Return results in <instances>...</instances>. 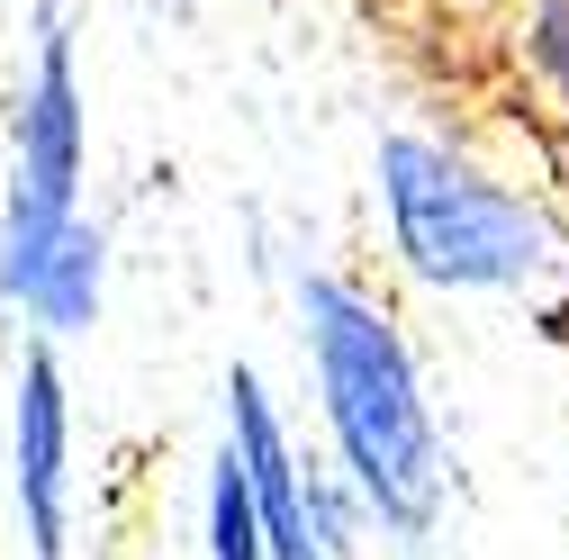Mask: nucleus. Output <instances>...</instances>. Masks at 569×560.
<instances>
[{
	"instance_id": "obj_1",
	"label": "nucleus",
	"mask_w": 569,
	"mask_h": 560,
	"mask_svg": "<svg viewBox=\"0 0 569 560\" xmlns=\"http://www.w3.org/2000/svg\"><path fill=\"white\" fill-rule=\"evenodd\" d=\"M290 334L317 398V452L362 488L389 560H435L452 533V434L425 353L380 280L343 262H290Z\"/></svg>"
},
{
	"instance_id": "obj_2",
	"label": "nucleus",
	"mask_w": 569,
	"mask_h": 560,
	"mask_svg": "<svg viewBox=\"0 0 569 560\" xmlns=\"http://www.w3.org/2000/svg\"><path fill=\"white\" fill-rule=\"evenodd\" d=\"M371 208L389 271L425 299H470V308L569 299V218L533 181L479 163L443 127H380Z\"/></svg>"
},
{
	"instance_id": "obj_3",
	"label": "nucleus",
	"mask_w": 569,
	"mask_h": 560,
	"mask_svg": "<svg viewBox=\"0 0 569 560\" xmlns=\"http://www.w3.org/2000/svg\"><path fill=\"white\" fill-rule=\"evenodd\" d=\"M91 208V91L73 10L37 0V46L10 91V181H0V308H19L54 236Z\"/></svg>"
},
{
	"instance_id": "obj_4",
	"label": "nucleus",
	"mask_w": 569,
	"mask_h": 560,
	"mask_svg": "<svg viewBox=\"0 0 569 560\" xmlns=\"http://www.w3.org/2000/svg\"><path fill=\"white\" fill-rule=\"evenodd\" d=\"M73 371H63V343L28 334L10 362V516L28 560H73Z\"/></svg>"
},
{
	"instance_id": "obj_5",
	"label": "nucleus",
	"mask_w": 569,
	"mask_h": 560,
	"mask_svg": "<svg viewBox=\"0 0 569 560\" xmlns=\"http://www.w3.org/2000/svg\"><path fill=\"white\" fill-rule=\"evenodd\" d=\"M227 443L253 479V516H262V551L271 560H335L317 533V498H308V443L290 426V407L271 398V380L253 362H227Z\"/></svg>"
},
{
	"instance_id": "obj_6",
	"label": "nucleus",
	"mask_w": 569,
	"mask_h": 560,
	"mask_svg": "<svg viewBox=\"0 0 569 560\" xmlns=\"http://www.w3.org/2000/svg\"><path fill=\"white\" fill-rule=\"evenodd\" d=\"M100 308H109V227L82 208V218L54 236V253L37 262V280L19 290L10 317H19L28 334H46V343H73V334L100 326Z\"/></svg>"
},
{
	"instance_id": "obj_7",
	"label": "nucleus",
	"mask_w": 569,
	"mask_h": 560,
	"mask_svg": "<svg viewBox=\"0 0 569 560\" xmlns=\"http://www.w3.org/2000/svg\"><path fill=\"white\" fill-rule=\"evenodd\" d=\"M199 551L208 560H271L262 551V516H253V479L236 461V443H208V479H199Z\"/></svg>"
},
{
	"instance_id": "obj_8",
	"label": "nucleus",
	"mask_w": 569,
	"mask_h": 560,
	"mask_svg": "<svg viewBox=\"0 0 569 560\" xmlns=\"http://www.w3.org/2000/svg\"><path fill=\"white\" fill-rule=\"evenodd\" d=\"M516 63L542 100L569 109V0H516Z\"/></svg>"
}]
</instances>
